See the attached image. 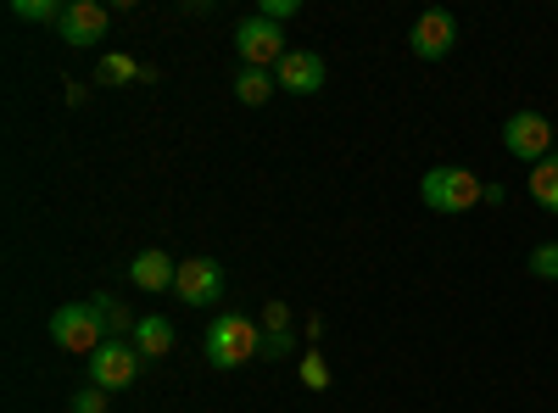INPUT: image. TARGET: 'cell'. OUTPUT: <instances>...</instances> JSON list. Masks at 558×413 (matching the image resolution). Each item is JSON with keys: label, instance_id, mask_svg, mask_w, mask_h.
Masks as SVG:
<instances>
[{"label": "cell", "instance_id": "6da1fadb", "mask_svg": "<svg viewBox=\"0 0 558 413\" xmlns=\"http://www.w3.org/2000/svg\"><path fill=\"white\" fill-rule=\"evenodd\" d=\"M202 352H207L213 369H241V363L263 357V325L246 318V313H218L207 341H202Z\"/></svg>", "mask_w": 558, "mask_h": 413}, {"label": "cell", "instance_id": "7a4b0ae2", "mask_svg": "<svg viewBox=\"0 0 558 413\" xmlns=\"http://www.w3.org/2000/svg\"><path fill=\"white\" fill-rule=\"evenodd\" d=\"M418 202H425L430 212H470V207L486 202V185H481V173H470V168L436 162L425 179H418Z\"/></svg>", "mask_w": 558, "mask_h": 413}, {"label": "cell", "instance_id": "3957f363", "mask_svg": "<svg viewBox=\"0 0 558 413\" xmlns=\"http://www.w3.org/2000/svg\"><path fill=\"white\" fill-rule=\"evenodd\" d=\"M51 341H57L62 352H73V357H96V352L107 347V330H101L96 302H68V307H57V313H51Z\"/></svg>", "mask_w": 558, "mask_h": 413}, {"label": "cell", "instance_id": "277c9868", "mask_svg": "<svg viewBox=\"0 0 558 413\" xmlns=\"http://www.w3.org/2000/svg\"><path fill=\"white\" fill-rule=\"evenodd\" d=\"M502 151L514 157V162H525V168H536V162H547L558 151V129L536 107H525V112H514V118L502 123Z\"/></svg>", "mask_w": 558, "mask_h": 413}, {"label": "cell", "instance_id": "5b68a950", "mask_svg": "<svg viewBox=\"0 0 558 413\" xmlns=\"http://www.w3.org/2000/svg\"><path fill=\"white\" fill-rule=\"evenodd\" d=\"M235 51H241V68H263V73H274L279 62L291 57V45H286V28H279L274 17L252 12V17L235 23Z\"/></svg>", "mask_w": 558, "mask_h": 413}, {"label": "cell", "instance_id": "8992f818", "mask_svg": "<svg viewBox=\"0 0 558 413\" xmlns=\"http://www.w3.org/2000/svg\"><path fill=\"white\" fill-rule=\"evenodd\" d=\"M452 45H458V17L452 12H418L413 17V28H408V51L418 57V62H441V57H452Z\"/></svg>", "mask_w": 558, "mask_h": 413}, {"label": "cell", "instance_id": "52a82bcc", "mask_svg": "<svg viewBox=\"0 0 558 413\" xmlns=\"http://www.w3.org/2000/svg\"><path fill=\"white\" fill-rule=\"evenodd\" d=\"M140 357L134 352V341H107L96 357H89V386H101V391H129L134 386V375H140Z\"/></svg>", "mask_w": 558, "mask_h": 413}, {"label": "cell", "instance_id": "ba28073f", "mask_svg": "<svg viewBox=\"0 0 558 413\" xmlns=\"http://www.w3.org/2000/svg\"><path fill=\"white\" fill-rule=\"evenodd\" d=\"M173 296L191 302V307H213L223 296V268L213 257H184L179 263V280H173Z\"/></svg>", "mask_w": 558, "mask_h": 413}, {"label": "cell", "instance_id": "9c48e42d", "mask_svg": "<svg viewBox=\"0 0 558 413\" xmlns=\"http://www.w3.org/2000/svg\"><path fill=\"white\" fill-rule=\"evenodd\" d=\"M107 23H112V12L107 7H96V0H68V12H62V39L68 45H101L107 39Z\"/></svg>", "mask_w": 558, "mask_h": 413}, {"label": "cell", "instance_id": "30bf717a", "mask_svg": "<svg viewBox=\"0 0 558 413\" xmlns=\"http://www.w3.org/2000/svg\"><path fill=\"white\" fill-rule=\"evenodd\" d=\"M274 84L286 89V96H318V89H324V57H313V51H291L286 62L274 68Z\"/></svg>", "mask_w": 558, "mask_h": 413}, {"label": "cell", "instance_id": "8fae6325", "mask_svg": "<svg viewBox=\"0 0 558 413\" xmlns=\"http://www.w3.org/2000/svg\"><path fill=\"white\" fill-rule=\"evenodd\" d=\"M129 280H134L140 291H151V296H157V291H173L179 263H173L168 252H157V246H151V252H140V257L129 263Z\"/></svg>", "mask_w": 558, "mask_h": 413}, {"label": "cell", "instance_id": "7c38bea8", "mask_svg": "<svg viewBox=\"0 0 558 413\" xmlns=\"http://www.w3.org/2000/svg\"><path fill=\"white\" fill-rule=\"evenodd\" d=\"M129 341H134V352H140V357L151 363V357H168L179 336H173V325H168L162 313H146V318H140V325H134V336H129Z\"/></svg>", "mask_w": 558, "mask_h": 413}, {"label": "cell", "instance_id": "4fadbf2b", "mask_svg": "<svg viewBox=\"0 0 558 413\" xmlns=\"http://www.w3.org/2000/svg\"><path fill=\"white\" fill-rule=\"evenodd\" d=\"M525 191H531V202H536L542 212H553V218H558V151H553L547 162H536V168H531Z\"/></svg>", "mask_w": 558, "mask_h": 413}, {"label": "cell", "instance_id": "5bb4252c", "mask_svg": "<svg viewBox=\"0 0 558 413\" xmlns=\"http://www.w3.org/2000/svg\"><path fill=\"white\" fill-rule=\"evenodd\" d=\"M274 89H279L274 73H263V68H241V78H235V101H241V107H263Z\"/></svg>", "mask_w": 558, "mask_h": 413}, {"label": "cell", "instance_id": "9a60e30c", "mask_svg": "<svg viewBox=\"0 0 558 413\" xmlns=\"http://www.w3.org/2000/svg\"><path fill=\"white\" fill-rule=\"evenodd\" d=\"M96 313H101L107 341H123V336H134V325H140V318H129V307H123V302H112V296H96Z\"/></svg>", "mask_w": 558, "mask_h": 413}, {"label": "cell", "instance_id": "2e32d148", "mask_svg": "<svg viewBox=\"0 0 558 413\" xmlns=\"http://www.w3.org/2000/svg\"><path fill=\"white\" fill-rule=\"evenodd\" d=\"M96 78H101V84H134V78H146V68H140L134 57H118V51H107V57L96 62Z\"/></svg>", "mask_w": 558, "mask_h": 413}, {"label": "cell", "instance_id": "e0dca14e", "mask_svg": "<svg viewBox=\"0 0 558 413\" xmlns=\"http://www.w3.org/2000/svg\"><path fill=\"white\" fill-rule=\"evenodd\" d=\"M68 7H57V0H12V17L17 23H62Z\"/></svg>", "mask_w": 558, "mask_h": 413}, {"label": "cell", "instance_id": "ac0fdd59", "mask_svg": "<svg viewBox=\"0 0 558 413\" xmlns=\"http://www.w3.org/2000/svg\"><path fill=\"white\" fill-rule=\"evenodd\" d=\"M536 280H558V241H542L536 252H531V263H525Z\"/></svg>", "mask_w": 558, "mask_h": 413}, {"label": "cell", "instance_id": "d6986e66", "mask_svg": "<svg viewBox=\"0 0 558 413\" xmlns=\"http://www.w3.org/2000/svg\"><path fill=\"white\" fill-rule=\"evenodd\" d=\"M302 386H313V391L330 386V369H324V357H318V352H302Z\"/></svg>", "mask_w": 558, "mask_h": 413}, {"label": "cell", "instance_id": "ffe728a7", "mask_svg": "<svg viewBox=\"0 0 558 413\" xmlns=\"http://www.w3.org/2000/svg\"><path fill=\"white\" fill-rule=\"evenodd\" d=\"M291 352H296L291 330H263V357H291Z\"/></svg>", "mask_w": 558, "mask_h": 413}, {"label": "cell", "instance_id": "44dd1931", "mask_svg": "<svg viewBox=\"0 0 558 413\" xmlns=\"http://www.w3.org/2000/svg\"><path fill=\"white\" fill-rule=\"evenodd\" d=\"M107 397H112V391H101V386H84V391L73 397V413H107Z\"/></svg>", "mask_w": 558, "mask_h": 413}, {"label": "cell", "instance_id": "7402d4cb", "mask_svg": "<svg viewBox=\"0 0 558 413\" xmlns=\"http://www.w3.org/2000/svg\"><path fill=\"white\" fill-rule=\"evenodd\" d=\"M263 325H268V330H291V307H286V302H268V307H263Z\"/></svg>", "mask_w": 558, "mask_h": 413}, {"label": "cell", "instance_id": "603a6c76", "mask_svg": "<svg viewBox=\"0 0 558 413\" xmlns=\"http://www.w3.org/2000/svg\"><path fill=\"white\" fill-rule=\"evenodd\" d=\"M257 12H263V17H274V23H286V17L296 12V0H263Z\"/></svg>", "mask_w": 558, "mask_h": 413}]
</instances>
